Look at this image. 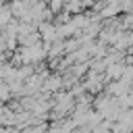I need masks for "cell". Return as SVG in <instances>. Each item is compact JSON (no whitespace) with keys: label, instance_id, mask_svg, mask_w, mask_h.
Here are the masks:
<instances>
[{"label":"cell","instance_id":"cell-1","mask_svg":"<svg viewBox=\"0 0 133 133\" xmlns=\"http://www.w3.org/2000/svg\"><path fill=\"white\" fill-rule=\"evenodd\" d=\"M110 91H112V94H118V96H123L125 91H129V83H125V81H118V83H114V85L110 87Z\"/></svg>","mask_w":133,"mask_h":133}]
</instances>
